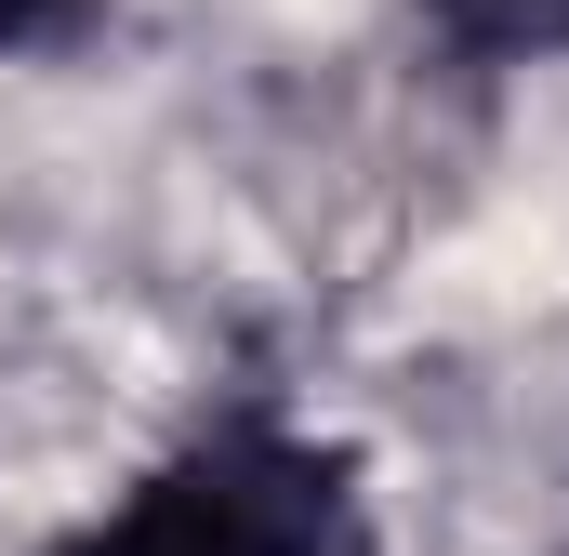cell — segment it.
<instances>
[{
	"label": "cell",
	"mask_w": 569,
	"mask_h": 556,
	"mask_svg": "<svg viewBox=\"0 0 569 556\" xmlns=\"http://www.w3.org/2000/svg\"><path fill=\"white\" fill-rule=\"evenodd\" d=\"M40 556H371V477L279 385H226Z\"/></svg>",
	"instance_id": "obj_1"
},
{
	"label": "cell",
	"mask_w": 569,
	"mask_h": 556,
	"mask_svg": "<svg viewBox=\"0 0 569 556\" xmlns=\"http://www.w3.org/2000/svg\"><path fill=\"white\" fill-rule=\"evenodd\" d=\"M557 556H569V544H557Z\"/></svg>",
	"instance_id": "obj_4"
},
{
	"label": "cell",
	"mask_w": 569,
	"mask_h": 556,
	"mask_svg": "<svg viewBox=\"0 0 569 556\" xmlns=\"http://www.w3.org/2000/svg\"><path fill=\"white\" fill-rule=\"evenodd\" d=\"M93 13H107V0H0V67H40V53L93 40Z\"/></svg>",
	"instance_id": "obj_3"
},
{
	"label": "cell",
	"mask_w": 569,
	"mask_h": 556,
	"mask_svg": "<svg viewBox=\"0 0 569 556\" xmlns=\"http://www.w3.org/2000/svg\"><path fill=\"white\" fill-rule=\"evenodd\" d=\"M425 40L463 80H517V67H569V0H411Z\"/></svg>",
	"instance_id": "obj_2"
}]
</instances>
